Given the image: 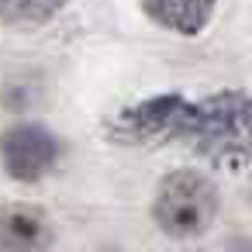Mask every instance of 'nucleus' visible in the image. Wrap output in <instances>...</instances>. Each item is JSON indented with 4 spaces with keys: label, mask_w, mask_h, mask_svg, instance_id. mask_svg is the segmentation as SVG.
Instances as JSON below:
<instances>
[{
    "label": "nucleus",
    "mask_w": 252,
    "mask_h": 252,
    "mask_svg": "<svg viewBox=\"0 0 252 252\" xmlns=\"http://www.w3.org/2000/svg\"><path fill=\"white\" fill-rule=\"evenodd\" d=\"M183 142L221 169L252 166V97L242 90H221L190 104Z\"/></svg>",
    "instance_id": "f257e3e1"
},
{
    "label": "nucleus",
    "mask_w": 252,
    "mask_h": 252,
    "mask_svg": "<svg viewBox=\"0 0 252 252\" xmlns=\"http://www.w3.org/2000/svg\"><path fill=\"white\" fill-rule=\"evenodd\" d=\"M152 218L169 238H197L218 218V187L197 169H176L159 183Z\"/></svg>",
    "instance_id": "f03ea898"
},
{
    "label": "nucleus",
    "mask_w": 252,
    "mask_h": 252,
    "mask_svg": "<svg viewBox=\"0 0 252 252\" xmlns=\"http://www.w3.org/2000/svg\"><path fill=\"white\" fill-rule=\"evenodd\" d=\"M190 104L180 94H162L149 97L128 111H121L111 125V138L128 142V145H166V142H183Z\"/></svg>",
    "instance_id": "7ed1b4c3"
},
{
    "label": "nucleus",
    "mask_w": 252,
    "mask_h": 252,
    "mask_svg": "<svg viewBox=\"0 0 252 252\" xmlns=\"http://www.w3.org/2000/svg\"><path fill=\"white\" fill-rule=\"evenodd\" d=\"M0 162H4L7 176L35 183L59 162V142L42 125H18L0 138Z\"/></svg>",
    "instance_id": "20e7f679"
},
{
    "label": "nucleus",
    "mask_w": 252,
    "mask_h": 252,
    "mask_svg": "<svg viewBox=\"0 0 252 252\" xmlns=\"http://www.w3.org/2000/svg\"><path fill=\"white\" fill-rule=\"evenodd\" d=\"M52 242V224L38 207H0V252H42Z\"/></svg>",
    "instance_id": "39448f33"
},
{
    "label": "nucleus",
    "mask_w": 252,
    "mask_h": 252,
    "mask_svg": "<svg viewBox=\"0 0 252 252\" xmlns=\"http://www.w3.org/2000/svg\"><path fill=\"white\" fill-rule=\"evenodd\" d=\"M152 21H159L169 32L180 35H197L207 28L214 14V0H142Z\"/></svg>",
    "instance_id": "423d86ee"
},
{
    "label": "nucleus",
    "mask_w": 252,
    "mask_h": 252,
    "mask_svg": "<svg viewBox=\"0 0 252 252\" xmlns=\"http://www.w3.org/2000/svg\"><path fill=\"white\" fill-rule=\"evenodd\" d=\"M63 7V0H0V21L7 25H42Z\"/></svg>",
    "instance_id": "0eeeda50"
},
{
    "label": "nucleus",
    "mask_w": 252,
    "mask_h": 252,
    "mask_svg": "<svg viewBox=\"0 0 252 252\" xmlns=\"http://www.w3.org/2000/svg\"><path fill=\"white\" fill-rule=\"evenodd\" d=\"M235 252H252V238H242V242H235Z\"/></svg>",
    "instance_id": "6e6552de"
}]
</instances>
